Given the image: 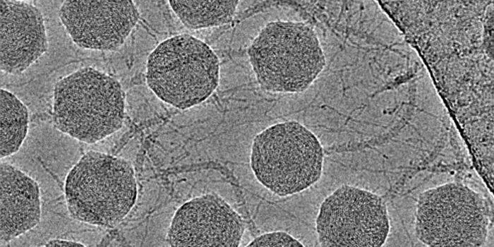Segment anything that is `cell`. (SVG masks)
Instances as JSON below:
<instances>
[{"mask_svg": "<svg viewBox=\"0 0 494 247\" xmlns=\"http://www.w3.org/2000/svg\"><path fill=\"white\" fill-rule=\"evenodd\" d=\"M494 1H397L389 15L459 126L493 118Z\"/></svg>", "mask_w": 494, "mask_h": 247, "instance_id": "cell-1", "label": "cell"}, {"mask_svg": "<svg viewBox=\"0 0 494 247\" xmlns=\"http://www.w3.org/2000/svg\"><path fill=\"white\" fill-rule=\"evenodd\" d=\"M248 55L260 88L274 93L305 91L326 65L315 32L299 21L270 22L251 44Z\"/></svg>", "mask_w": 494, "mask_h": 247, "instance_id": "cell-2", "label": "cell"}, {"mask_svg": "<svg viewBox=\"0 0 494 247\" xmlns=\"http://www.w3.org/2000/svg\"><path fill=\"white\" fill-rule=\"evenodd\" d=\"M68 210L75 219L113 228L128 214L137 198L132 165L108 154L90 151L68 172L65 181Z\"/></svg>", "mask_w": 494, "mask_h": 247, "instance_id": "cell-3", "label": "cell"}, {"mask_svg": "<svg viewBox=\"0 0 494 247\" xmlns=\"http://www.w3.org/2000/svg\"><path fill=\"white\" fill-rule=\"evenodd\" d=\"M119 82L92 67L61 78L54 90L53 121L61 131L92 144L117 131L124 119Z\"/></svg>", "mask_w": 494, "mask_h": 247, "instance_id": "cell-4", "label": "cell"}, {"mask_svg": "<svg viewBox=\"0 0 494 247\" xmlns=\"http://www.w3.org/2000/svg\"><path fill=\"white\" fill-rule=\"evenodd\" d=\"M324 152L315 134L296 121L270 126L253 139L251 167L258 181L284 197L315 183L323 170Z\"/></svg>", "mask_w": 494, "mask_h": 247, "instance_id": "cell-5", "label": "cell"}, {"mask_svg": "<svg viewBox=\"0 0 494 247\" xmlns=\"http://www.w3.org/2000/svg\"><path fill=\"white\" fill-rule=\"evenodd\" d=\"M146 81L162 101L186 109L207 100L219 81V62L202 40L187 34L159 43L147 62Z\"/></svg>", "mask_w": 494, "mask_h": 247, "instance_id": "cell-6", "label": "cell"}, {"mask_svg": "<svg viewBox=\"0 0 494 247\" xmlns=\"http://www.w3.org/2000/svg\"><path fill=\"white\" fill-rule=\"evenodd\" d=\"M483 195L459 182H450L421 193L418 198L415 232L428 246H481L490 219Z\"/></svg>", "mask_w": 494, "mask_h": 247, "instance_id": "cell-7", "label": "cell"}, {"mask_svg": "<svg viewBox=\"0 0 494 247\" xmlns=\"http://www.w3.org/2000/svg\"><path fill=\"white\" fill-rule=\"evenodd\" d=\"M324 247H379L389 234L386 204L378 195L342 185L322 203L315 221Z\"/></svg>", "mask_w": 494, "mask_h": 247, "instance_id": "cell-8", "label": "cell"}, {"mask_svg": "<svg viewBox=\"0 0 494 247\" xmlns=\"http://www.w3.org/2000/svg\"><path fill=\"white\" fill-rule=\"evenodd\" d=\"M59 17L80 47L102 51L119 48L136 25L139 13L132 1H64Z\"/></svg>", "mask_w": 494, "mask_h": 247, "instance_id": "cell-9", "label": "cell"}, {"mask_svg": "<svg viewBox=\"0 0 494 247\" xmlns=\"http://www.w3.org/2000/svg\"><path fill=\"white\" fill-rule=\"evenodd\" d=\"M243 232L241 216L219 195L209 193L176 211L167 241L173 247H237Z\"/></svg>", "mask_w": 494, "mask_h": 247, "instance_id": "cell-10", "label": "cell"}, {"mask_svg": "<svg viewBox=\"0 0 494 247\" xmlns=\"http://www.w3.org/2000/svg\"><path fill=\"white\" fill-rule=\"evenodd\" d=\"M0 10L1 70L20 73L47 50L44 18L37 7L23 1L1 0Z\"/></svg>", "mask_w": 494, "mask_h": 247, "instance_id": "cell-11", "label": "cell"}, {"mask_svg": "<svg viewBox=\"0 0 494 247\" xmlns=\"http://www.w3.org/2000/svg\"><path fill=\"white\" fill-rule=\"evenodd\" d=\"M1 242H8L35 227L41 219L38 183L18 168L0 167Z\"/></svg>", "mask_w": 494, "mask_h": 247, "instance_id": "cell-12", "label": "cell"}, {"mask_svg": "<svg viewBox=\"0 0 494 247\" xmlns=\"http://www.w3.org/2000/svg\"><path fill=\"white\" fill-rule=\"evenodd\" d=\"M239 1H169L181 22L198 30L228 24L233 20Z\"/></svg>", "mask_w": 494, "mask_h": 247, "instance_id": "cell-13", "label": "cell"}, {"mask_svg": "<svg viewBox=\"0 0 494 247\" xmlns=\"http://www.w3.org/2000/svg\"><path fill=\"white\" fill-rule=\"evenodd\" d=\"M1 95V158L11 155L19 150L28 129V111L25 105L13 93L4 89Z\"/></svg>", "mask_w": 494, "mask_h": 247, "instance_id": "cell-14", "label": "cell"}, {"mask_svg": "<svg viewBox=\"0 0 494 247\" xmlns=\"http://www.w3.org/2000/svg\"><path fill=\"white\" fill-rule=\"evenodd\" d=\"M247 246L255 247H301L303 245L284 231H274L255 238Z\"/></svg>", "mask_w": 494, "mask_h": 247, "instance_id": "cell-15", "label": "cell"}, {"mask_svg": "<svg viewBox=\"0 0 494 247\" xmlns=\"http://www.w3.org/2000/svg\"><path fill=\"white\" fill-rule=\"evenodd\" d=\"M47 247H79L85 246L83 243L80 242H76L73 241H68L64 239H52L44 244Z\"/></svg>", "mask_w": 494, "mask_h": 247, "instance_id": "cell-16", "label": "cell"}]
</instances>
